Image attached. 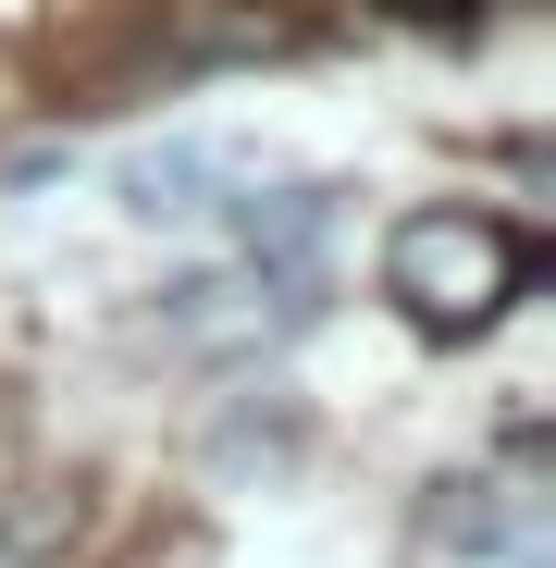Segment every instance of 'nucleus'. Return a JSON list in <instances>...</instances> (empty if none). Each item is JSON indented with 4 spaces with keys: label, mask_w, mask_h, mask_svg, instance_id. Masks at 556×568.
Masks as SVG:
<instances>
[{
    "label": "nucleus",
    "mask_w": 556,
    "mask_h": 568,
    "mask_svg": "<svg viewBox=\"0 0 556 568\" xmlns=\"http://www.w3.org/2000/svg\"><path fill=\"white\" fill-rule=\"evenodd\" d=\"M532 284V235L483 199H445V211H408L384 235V297L421 322V334H495Z\"/></svg>",
    "instance_id": "obj_1"
},
{
    "label": "nucleus",
    "mask_w": 556,
    "mask_h": 568,
    "mask_svg": "<svg viewBox=\"0 0 556 568\" xmlns=\"http://www.w3.org/2000/svg\"><path fill=\"white\" fill-rule=\"evenodd\" d=\"M310 310H322V260L223 247V272H199V284L161 297V334L185 358H211V371H247V358H272L285 334H310Z\"/></svg>",
    "instance_id": "obj_2"
},
{
    "label": "nucleus",
    "mask_w": 556,
    "mask_h": 568,
    "mask_svg": "<svg viewBox=\"0 0 556 568\" xmlns=\"http://www.w3.org/2000/svg\"><path fill=\"white\" fill-rule=\"evenodd\" d=\"M272 50H297L285 0H173V13L149 26L161 74H223V62H272Z\"/></svg>",
    "instance_id": "obj_3"
},
{
    "label": "nucleus",
    "mask_w": 556,
    "mask_h": 568,
    "mask_svg": "<svg viewBox=\"0 0 556 568\" xmlns=\"http://www.w3.org/2000/svg\"><path fill=\"white\" fill-rule=\"evenodd\" d=\"M260 185V161L247 149H149V161H124V211L137 223H211L223 235V211Z\"/></svg>",
    "instance_id": "obj_4"
},
{
    "label": "nucleus",
    "mask_w": 556,
    "mask_h": 568,
    "mask_svg": "<svg viewBox=\"0 0 556 568\" xmlns=\"http://www.w3.org/2000/svg\"><path fill=\"white\" fill-rule=\"evenodd\" d=\"M0 568H50V544H38L26 519H0Z\"/></svg>",
    "instance_id": "obj_5"
},
{
    "label": "nucleus",
    "mask_w": 556,
    "mask_h": 568,
    "mask_svg": "<svg viewBox=\"0 0 556 568\" xmlns=\"http://www.w3.org/2000/svg\"><path fill=\"white\" fill-rule=\"evenodd\" d=\"M396 13H421V26H471L483 0H396Z\"/></svg>",
    "instance_id": "obj_6"
}]
</instances>
